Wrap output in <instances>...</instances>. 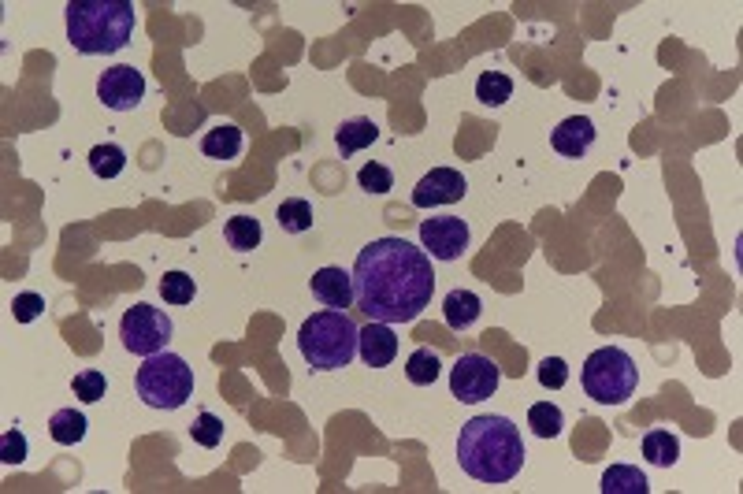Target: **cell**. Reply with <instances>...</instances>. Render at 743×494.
I'll list each match as a JSON object with an SVG mask.
<instances>
[{"instance_id": "1", "label": "cell", "mask_w": 743, "mask_h": 494, "mask_svg": "<svg viewBox=\"0 0 743 494\" xmlns=\"http://www.w3.org/2000/svg\"><path fill=\"white\" fill-rule=\"evenodd\" d=\"M357 309L379 324H413L431 305L435 268L420 246L405 238H376L353 264Z\"/></svg>"}, {"instance_id": "2", "label": "cell", "mask_w": 743, "mask_h": 494, "mask_svg": "<svg viewBox=\"0 0 743 494\" xmlns=\"http://www.w3.org/2000/svg\"><path fill=\"white\" fill-rule=\"evenodd\" d=\"M521 428L509 416H472L457 435V465L480 483H509L524 468Z\"/></svg>"}, {"instance_id": "3", "label": "cell", "mask_w": 743, "mask_h": 494, "mask_svg": "<svg viewBox=\"0 0 743 494\" xmlns=\"http://www.w3.org/2000/svg\"><path fill=\"white\" fill-rule=\"evenodd\" d=\"M134 38L131 0H71L67 4V41L82 56H112Z\"/></svg>"}, {"instance_id": "4", "label": "cell", "mask_w": 743, "mask_h": 494, "mask_svg": "<svg viewBox=\"0 0 743 494\" xmlns=\"http://www.w3.org/2000/svg\"><path fill=\"white\" fill-rule=\"evenodd\" d=\"M357 335L361 327L346 312L320 309L298 327V350L313 372H339L357 357Z\"/></svg>"}, {"instance_id": "5", "label": "cell", "mask_w": 743, "mask_h": 494, "mask_svg": "<svg viewBox=\"0 0 743 494\" xmlns=\"http://www.w3.org/2000/svg\"><path fill=\"white\" fill-rule=\"evenodd\" d=\"M134 387H138V398H142L149 409H183L190 398H194V368L179 357V353L160 350L153 357H145L138 376H134Z\"/></svg>"}, {"instance_id": "6", "label": "cell", "mask_w": 743, "mask_h": 494, "mask_svg": "<svg viewBox=\"0 0 743 494\" xmlns=\"http://www.w3.org/2000/svg\"><path fill=\"white\" fill-rule=\"evenodd\" d=\"M580 379H584V390H587L591 402L625 405L628 398L636 394L639 368L625 350H617V346H602V350H595L584 361Z\"/></svg>"}, {"instance_id": "7", "label": "cell", "mask_w": 743, "mask_h": 494, "mask_svg": "<svg viewBox=\"0 0 743 494\" xmlns=\"http://www.w3.org/2000/svg\"><path fill=\"white\" fill-rule=\"evenodd\" d=\"M171 316L164 309H153V305H145V301H138V305H131V309L123 312V320H119V338H123V346L131 353H138V357H153V353L168 350L171 342Z\"/></svg>"}, {"instance_id": "8", "label": "cell", "mask_w": 743, "mask_h": 494, "mask_svg": "<svg viewBox=\"0 0 743 494\" xmlns=\"http://www.w3.org/2000/svg\"><path fill=\"white\" fill-rule=\"evenodd\" d=\"M498 383H502V368L483 353H461L450 368V394L465 405L487 402Z\"/></svg>"}, {"instance_id": "9", "label": "cell", "mask_w": 743, "mask_h": 494, "mask_svg": "<svg viewBox=\"0 0 743 494\" xmlns=\"http://www.w3.org/2000/svg\"><path fill=\"white\" fill-rule=\"evenodd\" d=\"M472 234L461 216H431L420 223V246L431 260H457L469 249Z\"/></svg>"}, {"instance_id": "10", "label": "cell", "mask_w": 743, "mask_h": 494, "mask_svg": "<svg viewBox=\"0 0 743 494\" xmlns=\"http://www.w3.org/2000/svg\"><path fill=\"white\" fill-rule=\"evenodd\" d=\"M145 97V75L131 64H116L97 78V101L112 112H134Z\"/></svg>"}, {"instance_id": "11", "label": "cell", "mask_w": 743, "mask_h": 494, "mask_svg": "<svg viewBox=\"0 0 743 494\" xmlns=\"http://www.w3.org/2000/svg\"><path fill=\"white\" fill-rule=\"evenodd\" d=\"M469 194V182L465 175L454 168H431L424 179L417 182L413 190V205L417 208H439V205H454Z\"/></svg>"}, {"instance_id": "12", "label": "cell", "mask_w": 743, "mask_h": 494, "mask_svg": "<svg viewBox=\"0 0 743 494\" xmlns=\"http://www.w3.org/2000/svg\"><path fill=\"white\" fill-rule=\"evenodd\" d=\"M309 290H313V298L320 301L324 309L346 312L353 301H357V294H353V275L342 272V268H320V272H313Z\"/></svg>"}, {"instance_id": "13", "label": "cell", "mask_w": 743, "mask_h": 494, "mask_svg": "<svg viewBox=\"0 0 743 494\" xmlns=\"http://www.w3.org/2000/svg\"><path fill=\"white\" fill-rule=\"evenodd\" d=\"M357 357L368 368H387L398 357V335L391 331V324L372 320L368 327H361V335H357Z\"/></svg>"}, {"instance_id": "14", "label": "cell", "mask_w": 743, "mask_h": 494, "mask_svg": "<svg viewBox=\"0 0 743 494\" xmlns=\"http://www.w3.org/2000/svg\"><path fill=\"white\" fill-rule=\"evenodd\" d=\"M595 138H599V130H595V123L587 116H569L561 119L558 127H554V134H550V145L558 149L561 156H573V160H580V156L595 145Z\"/></svg>"}, {"instance_id": "15", "label": "cell", "mask_w": 743, "mask_h": 494, "mask_svg": "<svg viewBox=\"0 0 743 494\" xmlns=\"http://www.w3.org/2000/svg\"><path fill=\"white\" fill-rule=\"evenodd\" d=\"M480 312H483V301H480V294H472V290H450L443 301V316L450 331H469V327L480 320Z\"/></svg>"}, {"instance_id": "16", "label": "cell", "mask_w": 743, "mask_h": 494, "mask_svg": "<svg viewBox=\"0 0 743 494\" xmlns=\"http://www.w3.org/2000/svg\"><path fill=\"white\" fill-rule=\"evenodd\" d=\"M376 138H379V127L368 116H353V119H346V123H339V130H335V145H339L342 156L361 153V149H368Z\"/></svg>"}, {"instance_id": "17", "label": "cell", "mask_w": 743, "mask_h": 494, "mask_svg": "<svg viewBox=\"0 0 743 494\" xmlns=\"http://www.w3.org/2000/svg\"><path fill=\"white\" fill-rule=\"evenodd\" d=\"M86 428H90V420H86V413H79V409H56V413L49 416V439H53L56 446H79V442L86 439Z\"/></svg>"}, {"instance_id": "18", "label": "cell", "mask_w": 743, "mask_h": 494, "mask_svg": "<svg viewBox=\"0 0 743 494\" xmlns=\"http://www.w3.org/2000/svg\"><path fill=\"white\" fill-rule=\"evenodd\" d=\"M242 130L235 127V123H220V127H212L205 138H201V153L209 156V160H235L238 153H242Z\"/></svg>"}, {"instance_id": "19", "label": "cell", "mask_w": 743, "mask_h": 494, "mask_svg": "<svg viewBox=\"0 0 743 494\" xmlns=\"http://www.w3.org/2000/svg\"><path fill=\"white\" fill-rule=\"evenodd\" d=\"M643 457L658 468H673L680 461V439L669 428H651L643 435Z\"/></svg>"}, {"instance_id": "20", "label": "cell", "mask_w": 743, "mask_h": 494, "mask_svg": "<svg viewBox=\"0 0 743 494\" xmlns=\"http://www.w3.org/2000/svg\"><path fill=\"white\" fill-rule=\"evenodd\" d=\"M602 494H647L651 483H647V472H639L632 465H610L602 472Z\"/></svg>"}, {"instance_id": "21", "label": "cell", "mask_w": 743, "mask_h": 494, "mask_svg": "<svg viewBox=\"0 0 743 494\" xmlns=\"http://www.w3.org/2000/svg\"><path fill=\"white\" fill-rule=\"evenodd\" d=\"M123 168H127V153H123V145L116 142H101L90 149V171L97 175V179H119L123 175Z\"/></svg>"}, {"instance_id": "22", "label": "cell", "mask_w": 743, "mask_h": 494, "mask_svg": "<svg viewBox=\"0 0 743 494\" xmlns=\"http://www.w3.org/2000/svg\"><path fill=\"white\" fill-rule=\"evenodd\" d=\"M439 372H443L439 353L428 350V346L413 350V353H409V361H405V379H409L413 387H431V383L439 379Z\"/></svg>"}, {"instance_id": "23", "label": "cell", "mask_w": 743, "mask_h": 494, "mask_svg": "<svg viewBox=\"0 0 743 494\" xmlns=\"http://www.w3.org/2000/svg\"><path fill=\"white\" fill-rule=\"evenodd\" d=\"M223 238H227V246L238 249V253H249V249L261 246V223L253 220V216H231L227 220V227H223Z\"/></svg>"}, {"instance_id": "24", "label": "cell", "mask_w": 743, "mask_h": 494, "mask_svg": "<svg viewBox=\"0 0 743 494\" xmlns=\"http://www.w3.org/2000/svg\"><path fill=\"white\" fill-rule=\"evenodd\" d=\"M528 428H532L539 439H558L561 431H565V413H561V405L535 402L532 409H528Z\"/></svg>"}, {"instance_id": "25", "label": "cell", "mask_w": 743, "mask_h": 494, "mask_svg": "<svg viewBox=\"0 0 743 494\" xmlns=\"http://www.w3.org/2000/svg\"><path fill=\"white\" fill-rule=\"evenodd\" d=\"M275 220H279V227L287 234L313 231V205L305 197H290V201H283V205L275 208Z\"/></svg>"}, {"instance_id": "26", "label": "cell", "mask_w": 743, "mask_h": 494, "mask_svg": "<svg viewBox=\"0 0 743 494\" xmlns=\"http://www.w3.org/2000/svg\"><path fill=\"white\" fill-rule=\"evenodd\" d=\"M476 97H480V104H487V108L506 104L509 97H513V78H509L506 71H483V75L476 78Z\"/></svg>"}, {"instance_id": "27", "label": "cell", "mask_w": 743, "mask_h": 494, "mask_svg": "<svg viewBox=\"0 0 743 494\" xmlns=\"http://www.w3.org/2000/svg\"><path fill=\"white\" fill-rule=\"evenodd\" d=\"M160 298L168 305H190L197 298V283L186 272H164L160 279Z\"/></svg>"}, {"instance_id": "28", "label": "cell", "mask_w": 743, "mask_h": 494, "mask_svg": "<svg viewBox=\"0 0 743 494\" xmlns=\"http://www.w3.org/2000/svg\"><path fill=\"white\" fill-rule=\"evenodd\" d=\"M190 439L197 442V446H205V450H216L223 442V420L216 413H197V420L190 424Z\"/></svg>"}, {"instance_id": "29", "label": "cell", "mask_w": 743, "mask_h": 494, "mask_svg": "<svg viewBox=\"0 0 743 494\" xmlns=\"http://www.w3.org/2000/svg\"><path fill=\"white\" fill-rule=\"evenodd\" d=\"M71 390H75V398H79V402L93 405V402H101V398H105L108 379H105V372H97V368H86V372H79V376L71 379Z\"/></svg>"}, {"instance_id": "30", "label": "cell", "mask_w": 743, "mask_h": 494, "mask_svg": "<svg viewBox=\"0 0 743 494\" xmlns=\"http://www.w3.org/2000/svg\"><path fill=\"white\" fill-rule=\"evenodd\" d=\"M357 186L365 190V194H391L394 190V175H391V168L387 164H365V168L357 171Z\"/></svg>"}, {"instance_id": "31", "label": "cell", "mask_w": 743, "mask_h": 494, "mask_svg": "<svg viewBox=\"0 0 743 494\" xmlns=\"http://www.w3.org/2000/svg\"><path fill=\"white\" fill-rule=\"evenodd\" d=\"M12 316H15V324H34V320H41V316H45V298H41V294H34V290L15 294V298H12Z\"/></svg>"}, {"instance_id": "32", "label": "cell", "mask_w": 743, "mask_h": 494, "mask_svg": "<svg viewBox=\"0 0 743 494\" xmlns=\"http://www.w3.org/2000/svg\"><path fill=\"white\" fill-rule=\"evenodd\" d=\"M30 454V446H27V435L19 428H8L4 435H0V461L4 465H23Z\"/></svg>"}, {"instance_id": "33", "label": "cell", "mask_w": 743, "mask_h": 494, "mask_svg": "<svg viewBox=\"0 0 743 494\" xmlns=\"http://www.w3.org/2000/svg\"><path fill=\"white\" fill-rule=\"evenodd\" d=\"M539 383L547 390H561L569 383V364L561 361V357H547V361L539 364Z\"/></svg>"}]
</instances>
